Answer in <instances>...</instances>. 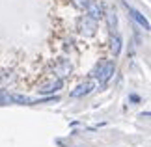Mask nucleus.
I'll list each match as a JSON object with an SVG mask.
<instances>
[{
	"mask_svg": "<svg viewBox=\"0 0 151 147\" xmlns=\"http://www.w3.org/2000/svg\"><path fill=\"white\" fill-rule=\"evenodd\" d=\"M121 45H123V41H121V36L119 34H112V37H110V50H112L114 56H119L121 52Z\"/></svg>",
	"mask_w": 151,
	"mask_h": 147,
	"instance_id": "obj_8",
	"label": "nucleus"
},
{
	"mask_svg": "<svg viewBox=\"0 0 151 147\" xmlns=\"http://www.w3.org/2000/svg\"><path fill=\"white\" fill-rule=\"evenodd\" d=\"M103 17H106L108 28H110V32L114 34V30H118V15H116V11H108V13L103 15Z\"/></svg>",
	"mask_w": 151,
	"mask_h": 147,
	"instance_id": "obj_9",
	"label": "nucleus"
},
{
	"mask_svg": "<svg viewBox=\"0 0 151 147\" xmlns=\"http://www.w3.org/2000/svg\"><path fill=\"white\" fill-rule=\"evenodd\" d=\"M116 73V62L114 60H103L95 65V69L91 71V78H93L97 84L104 86L106 82L114 76Z\"/></svg>",
	"mask_w": 151,
	"mask_h": 147,
	"instance_id": "obj_1",
	"label": "nucleus"
},
{
	"mask_svg": "<svg viewBox=\"0 0 151 147\" xmlns=\"http://www.w3.org/2000/svg\"><path fill=\"white\" fill-rule=\"evenodd\" d=\"M54 73H56L58 78L63 80L69 73H71V63H69L67 60H60V62H58V65L54 67Z\"/></svg>",
	"mask_w": 151,
	"mask_h": 147,
	"instance_id": "obj_7",
	"label": "nucleus"
},
{
	"mask_svg": "<svg viewBox=\"0 0 151 147\" xmlns=\"http://www.w3.org/2000/svg\"><path fill=\"white\" fill-rule=\"evenodd\" d=\"M84 11H86V15L91 17L93 21H101L103 19V8H101V4L97 2V0H88Z\"/></svg>",
	"mask_w": 151,
	"mask_h": 147,
	"instance_id": "obj_3",
	"label": "nucleus"
},
{
	"mask_svg": "<svg viewBox=\"0 0 151 147\" xmlns=\"http://www.w3.org/2000/svg\"><path fill=\"white\" fill-rule=\"evenodd\" d=\"M63 86V80L62 78H54V80H50V82H47L41 90H39V93L41 95H49V93H54V91H58L60 87Z\"/></svg>",
	"mask_w": 151,
	"mask_h": 147,
	"instance_id": "obj_6",
	"label": "nucleus"
},
{
	"mask_svg": "<svg viewBox=\"0 0 151 147\" xmlns=\"http://www.w3.org/2000/svg\"><path fill=\"white\" fill-rule=\"evenodd\" d=\"M78 28H80V34H84V36H93L97 30V21H93L88 15H84L78 21Z\"/></svg>",
	"mask_w": 151,
	"mask_h": 147,
	"instance_id": "obj_2",
	"label": "nucleus"
},
{
	"mask_svg": "<svg viewBox=\"0 0 151 147\" xmlns=\"http://www.w3.org/2000/svg\"><path fill=\"white\" fill-rule=\"evenodd\" d=\"M8 104H11V93L0 87V106H8Z\"/></svg>",
	"mask_w": 151,
	"mask_h": 147,
	"instance_id": "obj_10",
	"label": "nucleus"
},
{
	"mask_svg": "<svg viewBox=\"0 0 151 147\" xmlns=\"http://www.w3.org/2000/svg\"><path fill=\"white\" fill-rule=\"evenodd\" d=\"M75 4H77L80 9H84V8H86V4H88V0H75Z\"/></svg>",
	"mask_w": 151,
	"mask_h": 147,
	"instance_id": "obj_11",
	"label": "nucleus"
},
{
	"mask_svg": "<svg viewBox=\"0 0 151 147\" xmlns=\"http://www.w3.org/2000/svg\"><path fill=\"white\" fill-rule=\"evenodd\" d=\"M93 87H95V82H93V80H86V82L78 84V86L71 91V97H73V99L84 97V95H88V93H91V90H93Z\"/></svg>",
	"mask_w": 151,
	"mask_h": 147,
	"instance_id": "obj_4",
	"label": "nucleus"
},
{
	"mask_svg": "<svg viewBox=\"0 0 151 147\" xmlns=\"http://www.w3.org/2000/svg\"><path fill=\"white\" fill-rule=\"evenodd\" d=\"M125 8L129 9V13H131V17H132V19H134V21L138 22V26H142L144 30L147 32V30H149V22H147V19H146V17H144V15H142L138 9H134L132 6H129V4H125Z\"/></svg>",
	"mask_w": 151,
	"mask_h": 147,
	"instance_id": "obj_5",
	"label": "nucleus"
}]
</instances>
